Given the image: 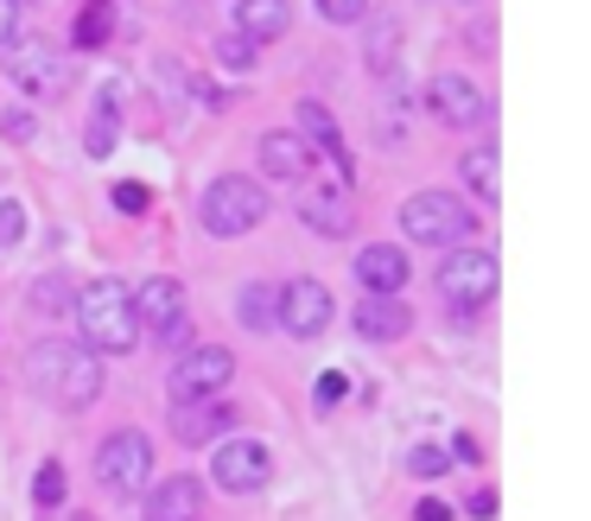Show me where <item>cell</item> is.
<instances>
[{
    "label": "cell",
    "instance_id": "obj_1",
    "mask_svg": "<svg viewBox=\"0 0 591 521\" xmlns=\"http://www.w3.org/2000/svg\"><path fill=\"white\" fill-rule=\"evenodd\" d=\"M27 369H32V389L45 394L52 407H71V414L103 394V357L83 350V343H71V338H39Z\"/></svg>",
    "mask_w": 591,
    "mask_h": 521
},
{
    "label": "cell",
    "instance_id": "obj_2",
    "mask_svg": "<svg viewBox=\"0 0 591 521\" xmlns=\"http://www.w3.org/2000/svg\"><path fill=\"white\" fill-rule=\"evenodd\" d=\"M77 325H83V350H96V357H128L134 343H140L134 299L122 280H89L77 293Z\"/></svg>",
    "mask_w": 591,
    "mask_h": 521
},
{
    "label": "cell",
    "instance_id": "obj_3",
    "mask_svg": "<svg viewBox=\"0 0 591 521\" xmlns=\"http://www.w3.org/2000/svg\"><path fill=\"white\" fill-rule=\"evenodd\" d=\"M401 230L420 248H464L471 242V210L452 191H413L408 204H401Z\"/></svg>",
    "mask_w": 591,
    "mask_h": 521
},
{
    "label": "cell",
    "instance_id": "obj_4",
    "mask_svg": "<svg viewBox=\"0 0 591 521\" xmlns=\"http://www.w3.org/2000/svg\"><path fill=\"white\" fill-rule=\"evenodd\" d=\"M496 287H503V260L489 255V248H445V267H439V293L452 299L458 325H471V312H477L484 299H496Z\"/></svg>",
    "mask_w": 591,
    "mask_h": 521
},
{
    "label": "cell",
    "instance_id": "obj_5",
    "mask_svg": "<svg viewBox=\"0 0 591 521\" xmlns=\"http://www.w3.org/2000/svg\"><path fill=\"white\" fill-rule=\"evenodd\" d=\"M235 375V350L223 343H198V350H184L172 375H166V394H172V407H191V401H217V394L230 389Z\"/></svg>",
    "mask_w": 591,
    "mask_h": 521
},
{
    "label": "cell",
    "instance_id": "obj_6",
    "mask_svg": "<svg viewBox=\"0 0 591 521\" xmlns=\"http://www.w3.org/2000/svg\"><path fill=\"white\" fill-rule=\"evenodd\" d=\"M210 235H249L255 223H267V191L255 179H217L198 204Z\"/></svg>",
    "mask_w": 591,
    "mask_h": 521
},
{
    "label": "cell",
    "instance_id": "obj_7",
    "mask_svg": "<svg viewBox=\"0 0 591 521\" xmlns=\"http://www.w3.org/2000/svg\"><path fill=\"white\" fill-rule=\"evenodd\" d=\"M96 477H103L108 496L147 490V477H154V445H147V433H115V439L96 445Z\"/></svg>",
    "mask_w": 591,
    "mask_h": 521
},
{
    "label": "cell",
    "instance_id": "obj_8",
    "mask_svg": "<svg viewBox=\"0 0 591 521\" xmlns=\"http://www.w3.org/2000/svg\"><path fill=\"white\" fill-rule=\"evenodd\" d=\"M7 77H13V89H27L39 103H52V96L71 89L64 57H57L52 45H39V39H13V45H7Z\"/></svg>",
    "mask_w": 591,
    "mask_h": 521
},
{
    "label": "cell",
    "instance_id": "obj_9",
    "mask_svg": "<svg viewBox=\"0 0 591 521\" xmlns=\"http://www.w3.org/2000/svg\"><path fill=\"white\" fill-rule=\"evenodd\" d=\"M426 103H433V115L445 121V128H484L489 121L484 89L464 77V71H439V77L426 83Z\"/></svg>",
    "mask_w": 591,
    "mask_h": 521
},
{
    "label": "cell",
    "instance_id": "obj_10",
    "mask_svg": "<svg viewBox=\"0 0 591 521\" xmlns=\"http://www.w3.org/2000/svg\"><path fill=\"white\" fill-rule=\"evenodd\" d=\"M299 216H306L312 235H350L357 223V198H350V184L344 179H318L299 191Z\"/></svg>",
    "mask_w": 591,
    "mask_h": 521
},
{
    "label": "cell",
    "instance_id": "obj_11",
    "mask_svg": "<svg viewBox=\"0 0 591 521\" xmlns=\"http://www.w3.org/2000/svg\"><path fill=\"white\" fill-rule=\"evenodd\" d=\"M267 445L261 439H230V445H217V465H210V477H217V490H230V496H255L261 483H267Z\"/></svg>",
    "mask_w": 591,
    "mask_h": 521
},
{
    "label": "cell",
    "instance_id": "obj_12",
    "mask_svg": "<svg viewBox=\"0 0 591 521\" xmlns=\"http://www.w3.org/2000/svg\"><path fill=\"white\" fill-rule=\"evenodd\" d=\"M331 325V293L318 280H286L281 287V331L286 338H318Z\"/></svg>",
    "mask_w": 591,
    "mask_h": 521
},
{
    "label": "cell",
    "instance_id": "obj_13",
    "mask_svg": "<svg viewBox=\"0 0 591 521\" xmlns=\"http://www.w3.org/2000/svg\"><path fill=\"white\" fill-rule=\"evenodd\" d=\"M128 299H134V325H147L154 338L166 331V325H179V318H184V287L172 280V274H154V280H140Z\"/></svg>",
    "mask_w": 591,
    "mask_h": 521
},
{
    "label": "cell",
    "instance_id": "obj_14",
    "mask_svg": "<svg viewBox=\"0 0 591 521\" xmlns=\"http://www.w3.org/2000/svg\"><path fill=\"white\" fill-rule=\"evenodd\" d=\"M408 255H401V248H394V242H369V248H362L357 255V280H362V293H369V299H394V293L408 287Z\"/></svg>",
    "mask_w": 591,
    "mask_h": 521
},
{
    "label": "cell",
    "instance_id": "obj_15",
    "mask_svg": "<svg viewBox=\"0 0 591 521\" xmlns=\"http://www.w3.org/2000/svg\"><path fill=\"white\" fill-rule=\"evenodd\" d=\"M147 521H204V483L198 477H159L147 490Z\"/></svg>",
    "mask_w": 591,
    "mask_h": 521
},
{
    "label": "cell",
    "instance_id": "obj_16",
    "mask_svg": "<svg viewBox=\"0 0 591 521\" xmlns=\"http://www.w3.org/2000/svg\"><path fill=\"white\" fill-rule=\"evenodd\" d=\"M261 166H267V179H286V184H299L312 172V147L299 140L293 128H281V134H261Z\"/></svg>",
    "mask_w": 591,
    "mask_h": 521
},
{
    "label": "cell",
    "instance_id": "obj_17",
    "mask_svg": "<svg viewBox=\"0 0 591 521\" xmlns=\"http://www.w3.org/2000/svg\"><path fill=\"white\" fill-rule=\"evenodd\" d=\"M286 26H293L286 0H235V32L249 45H274V39H286Z\"/></svg>",
    "mask_w": 591,
    "mask_h": 521
},
{
    "label": "cell",
    "instance_id": "obj_18",
    "mask_svg": "<svg viewBox=\"0 0 591 521\" xmlns=\"http://www.w3.org/2000/svg\"><path fill=\"white\" fill-rule=\"evenodd\" d=\"M408 306H401V299H369V293H362V306H357V338L362 343H401L408 338Z\"/></svg>",
    "mask_w": 591,
    "mask_h": 521
},
{
    "label": "cell",
    "instance_id": "obj_19",
    "mask_svg": "<svg viewBox=\"0 0 591 521\" xmlns=\"http://www.w3.org/2000/svg\"><path fill=\"white\" fill-rule=\"evenodd\" d=\"M464 184H471V191H477V198H484V204H503V153H496V147H471V153H464Z\"/></svg>",
    "mask_w": 591,
    "mask_h": 521
},
{
    "label": "cell",
    "instance_id": "obj_20",
    "mask_svg": "<svg viewBox=\"0 0 591 521\" xmlns=\"http://www.w3.org/2000/svg\"><path fill=\"white\" fill-rule=\"evenodd\" d=\"M217 426H235V414L223 407V401H191V407H179V419H172V433H179L184 445L217 439Z\"/></svg>",
    "mask_w": 591,
    "mask_h": 521
},
{
    "label": "cell",
    "instance_id": "obj_21",
    "mask_svg": "<svg viewBox=\"0 0 591 521\" xmlns=\"http://www.w3.org/2000/svg\"><path fill=\"white\" fill-rule=\"evenodd\" d=\"M115 115H122V89H115V83H108L103 89V103H96V115H89V134H83V153L89 159H108L115 153Z\"/></svg>",
    "mask_w": 591,
    "mask_h": 521
},
{
    "label": "cell",
    "instance_id": "obj_22",
    "mask_svg": "<svg viewBox=\"0 0 591 521\" xmlns=\"http://www.w3.org/2000/svg\"><path fill=\"white\" fill-rule=\"evenodd\" d=\"M235 318H242V325H249V331H274V325H281V287H242L235 293Z\"/></svg>",
    "mask_w": 591,
    "mask_h": 521
},
{
    "label": "cell",
    "instance_id": "obj_23",
    "mask_svg": "<svg viewBox=\"0 0 591 521\" xmlns=\"http://www.w3.org/2000/svg\"><path fill=\"white\" fill-rule=\"evenodd\" d=\"M115 13H122V0H89L77 20V45L83 52H96V45H108V32H115Z\"/></svg>",
    "mask_w": 591,
    "mask_h": 521
},
{
    "label": "cell",
    "instance_id": "obj_24",
    "mask_svg": "<svg viewBox=\"0 0 591 521\" xmlns=\"http://www.w3.org/2000/svg\"><path fill=\"white\" fill-rule=\"evenodd\" d=\"M255 52H261V45H249L235 26L217 39V64H223V71H249V64H255Z\"/></svg>",
    "mask_w": 591,
    "mask_h": 521
},
{
    "label": "cell",
    "instance_id": "obj_25",
    "mask_svg": "<svg viewBox=\"0 0 591 521\" xmlns=\"http://www.w3.org/2000/svg\"><path fill=\"white\" fill-rule=\"evenodd\" d=\"M32 502H39V509H57V502H64V465H39V483H32Z\"/></svg>",
    "mask_w": 591,
    "mask_h": 521
},
{
    "label": "cell",
    "instance_id": "obj_26",
    "mask_svg": "<svg viewBox=\"0 0 591 521\" xmlns=\"http://www.w3.org/2000/svg\"><path fill=\"white\" fill-rule=\"evenodd\" d=\"M13 242H27V210L13 198H0V248H13Z\"/></svg>",
    "mask_w": 591,
    "mask_h": 521
},
{
    "label": "cell",
    "instance_id": "obj_27",
    "mask_svg": "<svg viewBox=\"0 0 591 521\" xmlns=\"http://www.w3.org/2000/svg\"><path fill=\"white\" fill-rule=\"evenodd\" d=\"M32 306H39V312H64V306H71V287H64V280H39V287H32Z\"/></svg>",
    "mask_w": 591,
    "mask_h": 521
},
{
    "label": "cell",
    "instance_id": "obj_28",
    "mask_svg": "<svg viewBox=\"0 0 591 521\" xmlns=\"http://www.w3.org/2000/svg\"><path fill=\"white\" fill-rule=\"evenodd\" d=\"M413 477H439V470H445V445H413Z\"/></svg>",
    "mask_w": 591,
    "mask_h": 521
},
{
    "label": "cell",
    "instance_id": "obj_29",
    "mask_svg": "<svg viewBox=\"0 0 591 521\" xmlns=\"http://www.w3.org/2000/svg\"><path fill=\"white\" fill-rule=\"evenodd\" d=\"M318 13H325V20H337V26H350V20H362V13H369V0H318Z\"/></svg>",
    "mask_w": 591,
    "mask_h": 521
},
{
    "label": "cell",
    "instance_id": "obj_30",
    "mask_svg": "<svg viewBox=\"0 0 591 521\" xmlns=\"http://www.w3.org/2000/svg\"><path fill=\"white\" fill-rule=\"evenodd\" d=\"M147 204H154V191H147V184H115V210H128V216H140Z\"/></svg>",
    "mask_w": 591,
    "mask_h": 521
},
{
    "label": "cell",
    "instance_id": "obj_31",
    "mask_svg": "<svg viewBox=\"0 0 591 521\" xmlns=\"http://www.w3.org/2000/svg\"><path fill=\"white\" fill-rule=\"evenodd\" d=\"M344 389H350V382H344V369H331V375L312 389V401H318V407H337V401H344Z\"/></svg>",
    "mask_w": 591,
    "mask_h": 521
},
{
    "label": "cell",
    "instance_id": "obj_32",
    "mask_svg": "<svg viewBox=\"0 0 591 521\" xmlns=\"http://www.w3.org/2000/svg\"><path fill=\"white\" fill-rule=\"evenodd\" d=\"M0 134H7V140H32V115L27 108H7V115H0Z\"/></svg>",
    "mask_w": 591,
    "mask_h": 521
},
{
    "label": "cell",
    "instance_id": "obj_33",
    "mask_svg": "<svg viewBox=\"0 0 591 521\" xmlns=\"http://www.w3.org/2000/svg\"><path fill=\"white\" fill-rule=\"evenodd\" d=\"M20 39V0H0V52Z\"/></svg>",
    "mask_w": 591,
    "mask_h": 521
},
{
    "label": "cell",
    "instance_id": "obj_34",
    "mask_svg": "<svg viewBox=\"0 0 591 521\" xmlns=\"http://www.w3.org/2000/svg\"><path fill=\"white\" fill-rule=\"evenodd\" d=\"M445 458H464V465H477V439L471 433H452V451Z\"/></svg>",
    "mask_w": 591,
    "mask_h": 521
},
{
    "label": "cell",
    "instance_id": "obj_35",
    "mask_svg": "<svg viewBox=\"0 0 591 521\" xmlns=\"http://www.w3.org/2000/svg\"><path fill=\"white\" fill-rule=\"evenodd\" d=\"M413 521H452V509H445V502H439V496H426V502H420V509H413Z\"/></svg>",
    "mask_w": 591,
    "mask_h": 521
},
{
    "label": "cell",
    "instance_id": "obj_36",
    "mask_svg": "<svg viewBox=\"0 0 591 521\" xmlns=\"http://www.w3.org/2000/svg\"><path fill=\"white\" fill-rule=\"evenodd\" d=\"M184 338H191V318H179V325H166V331H159V343H172V350H179Z\"/></svg>",
    "mask_w": 591,
    "mask_h": 521
},
{
    "label": "cell",
    "instance_id": "obj_37",
    "mask_svg": "<svg viewBox=\"0 0 591 521\" xmlns=\"http://www.w3.org/2000/svg\"><path fill=\"white\" fill-rule=\"evenodd\" d=\"M71 521H96V515H71Z\"/></svg>",
    "mask_w": 591,
    "mask_h": 521
},
{
    "label": "cell",
    "instance_id": "obj_38",
    "mask_svg": "<svg viewBox=\"0 0 591 521\" xmlns=\"http://www.w3.org/2000/svg\"><path fill=\"white\" fill-rule=\"evenodd\" d=\"M464 7H471V0H464Z\"/></svg>",
    "mask_w": 591,
    "mask_h": 521
}]
</instances>
